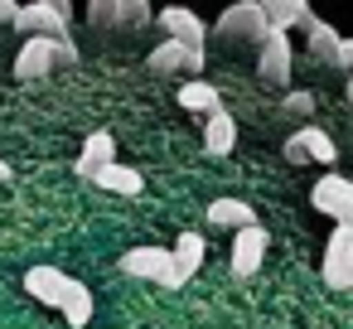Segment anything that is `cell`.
<instances>
[{
	"label": "cell",
	"instance_id": "e0dca14e",
	"mask_svg": "<svg viewBox=\"0 0 353 329\" xmlns=\"http://www.w3.org/2000/svg\"><path fill=\"white\" fill-rule=\"evenodd\" d=\"M256 223V213H252V203H242V199H213L208 203V228H232V232H242V228H252Z\"/></svg>",
	"mask_w": 353,
	"mask_h": 329
},
{
	"label": "cell",
	"instance_id": "7a4b0ae2",
	"mask_svg": "<svg viewBox=\"0 0 353 329\" xmlns=\"http://www.w3.org/2000/svg\"><path fill=\"white\" fill-rule=\"evenodd\" d=\"M121 271H126V276H136V281L170 286V290H179V286H184V276L174 271V257H170V247H131V252L121 257Z\"/></svg>",
	"mask_w": 353,
	"mask_h": 329
},
{
	"label": "cell",
	"instance_id": "8992f818",
	"mask_svg": "<svg viewBox=\"0 0 353 329\" xmlns=\"http://www.w3.org/2000/svg\"><path fill=\"white\" fill-rule=\"evenodd\" d=\"M290 68H295V54H290V34H266L261 44V59H256V73L266 88H290Z\"/></svg>",
	"mask_w": 353,
	"mask_h": 329
},
{
	"label": "cell",
	"instance_id": "52a82bcc",
	"mask_svg": "<svg viewBox=\"0 0 353 329\" xmlns=\"http://www.w3.org/2000/svg\"><path fill=\"white\" fill-rule=\"evenodd\" d=\"M285 160H290V165H310V160L334 165V160H339V146H334L329 131H319V126H300V131L285 141Z\"/></svg>",
	"mask_w": 353,
	"mask_h": 329
},
{
	"label": "cell",
	"instance_id": "277c9868",
	"mask_svg": "<svg viewBox=\"0 0 353 329\" xmlns=\"http://www.w3.org/2000/svg\"><path fill=\"white\" fill-rule=\"evenodd\" d=\"M310 203L319 213L334 218V228H353V179L343 175H324L314 189H310Z\"/></svg>",
	"mask_w": 353,
	"mask_h": 329
},
{
	"label": "cell",
	"instance_id": "44dd1931",
	"mask_svg": "<svg viewBox=\"0 0 353 329\" xmlns=\"http://www.w3.org/2000/svg\"><path fill=\"white\" fill-rule=\"evenodd\" d=\"M179 107H184V112H199V117H213V112L223 107V97H218V88H213V83L189 78V83L179 88Z\"/></svg>",
	"mask_w": 353,
	"mask_h": 329
},
{
	"label": "cell",
	"instance_id": "3957f363",
	"mask_svg": "<svg viewBox=\"0 0 353 329\" xmlns=\"http://www.w3.org/2000/svg\"><path fill=\"white\" fill-rule=\"evenodd\" d=\"M223 39H237V44H266V15H261V0H242V6H228L213 25Z\"/></svg>",
	"mask_w": 353,
	"mask_h": 329
},
{
	"label": "cell",
	"instance_id": "8fae6325",
	"mask_svg": "<svg viewBox=\"0 0 353 329\" xmlns=\"http://www.w3.org/2000/svg\"><path fill=\"white\" fill-rule=\"evenodd\" d=\"M88 20H92V25H121V30H141V25H150L155 15H150V6H145V0H92V6H88Z\"/></svg>",
	"mask_w": 353,
	"mask_h": 329
},
{
	"label": "cell",
	"instance_id": "ba28073f",
	"mask_svg": "<svg viewBox=\"0 0 353 329\" xmlns=\"http://www.w3.org/2000/svg\"><path fill=\"white\" fill-rule=\"evenodd\" d=\"M324 281L334 290L353 286V228H334L324 242Z\"/></svg>",
	"mask_w": 353,
	"mask_h": 329
},
{
	"label": "cell",
	"instance_id": "ac0fdd59",
	"mask_svg": "<svg viewBox=\"0 0 353 329\" xmlns=\"http://www.w3.org/2000/svg\"><path fill=\"white\" fill-rule=\"evenodd\" d=\"M305 34H310V59L324 63V68H334V54H339V39H343V34H339L334 25L314 20V15L305 20Z\"/></svg>",
	"mask_w": 353,
	"mask_h": 329
},
{
	"label": "cell",
	"instance_id": "4316f807",
	"mask_svg": "<svg viewBox=\"0 0 353 329\" xmlns=\"http://www.w3.org/2000/svg\"><path fill=\"white\" fill-rule=\"evenodd\" d=\"M0 179H10V165H6V160H0Z\"/></svg>",
	"mask_w": 353,
	"mask_h": 329
},
{
	"label": "cell",
	"instance_id": "484cf974",
	"mask_svg": "<svg viewBox=\"0 0 353 329\" xmlns=\"http://www.w3.org/2000/svg\"><path fill=\"white\" fill-rule=\"evenodd\" d=\"M343 97H348V107H353V73H348V83H343Z\"/></svg>",
	"mask_w": 353,
	"mask_h": 329
},
{
	"label": "cell",
	"instance_id": "cb8c5ba5",
	"mask_svg": "<svg viewBox=\"0 0 353 329\" xmlns=\"http://www.w3.org/2000/svg\"><path fill=\"white\" fill-rule=\"evenodd\" d=\"M334 68H348V73H353V39H339V54H334Z\"/></svg>",
	"mask_w": 353,
	"mask_h": 329
},
{
	"label": "cell",
	"instance_id": "6da1fadb",
	"mask_svg": "<svg viewBox=\"0 0 353 329\" xmlns=\"http://www.w3.org/2000/svg\"><path fill=\"white\" fill-rule=\"evenodd\" d=\"M68 25H73V6H68V0H34V6H20V15H15V30L25 39L39 34V39L63 44L68 39Z\"/></svg>",
	"mask_w": 353,
	"mask_h": 329
},
{
	"label": "cell",
	"instance_id": "5b68a950",
	"mask_svg": "<svg viewBox=\"0 0 353 329\" xmlns=\"http://www.w3.org/2000/svg\"><path fill=\"white\" fill-rule=\"evenodd\" d=\"M155 20H160V30H165V39H170V44H179V49H189V54H203L208 25H203L194 10H184V6H170V10H160Z\"/></svg>",
	"mask_w": 353,
	"mask_h": 329
},
{
	"label": "cell",
	"instance_id": "9a60e30c",
	"mask_svg": "<svg viewBox=\"0 0 353 329\" xmlns=\"http://www.w3.org/2000/svg\"><path fill=\"white\" fill-rule=\"evenodd\" d=\"M232 146H237V121H232L228 107H218L213 117H203V150L208 155H228Z\"/></svg>",
	"mask_w": 353,
	"mask_h": 329
},
{
	"label": "cell",
	"instance_id": "2e32d148",
	"mask_svg": "<svg viewBox=\"0 0 353 329\" xmlns=\"http://www.w3.org/2000/svg\"><path fill=\"white\" fill-rule=\"evenodd\" d=\"M261 15H266L271 34H290V25L310 20V6H305V0H261Z\"/></svg>",
	"mask_w": 353,
	"mask_h": 329
},
{
	"label": "cell",
	"instance_id": "ffe728a7",
	"mask_svg": "<svg viewBox=\"0 0 353 329\" xmlns=\"http://www.w3.org/2000/svg\"><path fill=\"white\" fill-rule=\"evenodd\" d=\"M203 252H208V242H203V232H179V242L170 247V257H174V271L184 276V286H189V276L203 266Z\"/></svg>",
	"mask_w": 353,
	"mask_h": 329
},
{
	"label": "cell",
	"instance_id": "7c38bea8",
	"mask_svg": "<svg viewBox=\"0 0 353 329\" xmlns=\"http://www.w3.org/2000/svg\"><path fill=\"white\" fill-rule=\"evenodd\" d=\"M54 63H59V44H54V39L30 34V39L20 44V54H15V78H20V83L49 78V73H54Z\"/></svg>",
	"mask_w": 353,
	"mask_h": 329
},
{
	"label": "cell",
	"instance_id": "7402d4cb",
	"mask_svg": "<svg viewBox=\"0 0 353 329\" xmlns=\"http://www.w3.org/2000/svg\"><path fill=\"white\" fill-rule=\"evenodd\" d=\"M63 319H68L73 329H88V319H92V290H88L83 281L68 290V300H63Z\"/></svg>",
	"mask_w": 353,
	"mask_h": 329
},
{
	"label": "cell",
	"instance_id": "d6986e66",
	"mask_svg": "<svg viewBox=\"0 0 353 329\" xmlns=\"http://www.w3.org/2000/svg\"><path fill=\"white\" fill-rule=\"evenodd\" d=\"M92 184H102V189H112V194H126V199H136V194H145V179H141V170H131V165H107V170H97L92 175Z\"/></svg>",
	"mask_w": 353,
	"mask_h": 329
},
{
	"label": "cell",
	"instance_id": "603a6c76",
	"mask_svg": "<svg viewBox=\"0 0 353 329\" xmlns=\"http://www.w3.org/2000/svg\"><path fill=\"white\" fill-rule=\"evenodd\" d=\"M314 112V92H285L281 97V117H310Z\"/></svg>",
	"mask_w": 353,
	"mask_h": 329
},
{
	"label": "cell",
	"instance_id": "4fadbf2b",
	"mask_svg": "<svg viewBox=\"0 0 353 329\" xmlns=\"http://www.w3.org/2000/svg\"><path fill=\"white\" fill-rule=\"evenodd\" d=\"M107 165H117V136H112V131H92L73 170H78L83 179H92V175H97V170H107Z\"/></svg>",
	"mask_w": 353,
	"mask_h": 329
},
{
	"label": "cell",
	"instance_id": "30bf717a",
	"mask_svg": "<svg viewBox=\"0 0 353 329\" xmlns=\"http://www.w3.org/2000/svg\"><path fill=\"white\" fill-rule=\"evenodd\" d=\"M73 286H78V276H68V271H59V266H34V271H25V290H30L39 305H49V310H63V300H68Z\"/></svg>",
	"mask_w": 353,
	"mask_h": 329
},
{
	"label": "cell",
	"instance_id": "5bb4252c",
	"mask_svg": "<svg viewBox=\"0 0 353 329\" xmlns=\"http://www.w3.org/2000/svg\"><path fill=\"white\" fill-rule=\"evenodd\" d=\"M150 68L155 73H203V54H189V49L165 39V44L150 49Z\"/></svg>",
	"mask_w": 353,
	"mask_h": 329
},
{
	"label": "cell",
	"instance_id": "d4e9b609",
	"mask_svg": "<svg viewBox=\"0 0 353 329\" xmlns=\"http://www.w3.org/2000/svg\"><path fill=\"white\" fill-rule=\"evenodd\" d=\"M15 15H20L15 0H0V25H15Z\"/></svg>",
	"mask_w": 353,
	"mask_h": 329
},
{
	"label": "cell",
	"instance_id": "9c48e42d",
	"mask_svg": "<svg viewBox=\"0 0 353 329\" xmlns=\"http://www.w3.org/2000/svg\"><path fill=\"white\" fill-rule=\"evenodd\" d=\"M266 242H271V237H266L261 223L232 232V276H237V281H247V276L261 271V261H266Z\"/></svg>",
	"mask_w": 353,
	"mask_h": 329
}]
</instances>
